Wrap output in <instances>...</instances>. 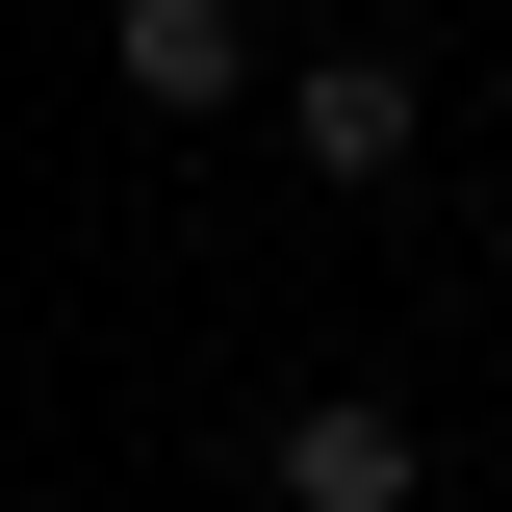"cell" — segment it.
<instances>
[{
	"instance_id": "7a4b0ae2",
	"label": "cell",
	"mask_w": 512,
	"mask_h": 512,
	"mask_svg": "<svg viewBox=\"0 0 512 512\" xmlns=\"http://www.w3.org/2000/svg\"><path fill=\"white\" fill-rule=\"evenodd\" d=\"M282 154H308V180H410V154H436V103H410V52H308V77H282Z\"/></svg>"
},
{
	"instance_id": "3957f363",
	"label": "cell",
	"mask_w": 512,
	"mask_h": 512,
	"mask_svg": "<svg viewBox=\"0 0 512 512\" xmlns=\"http://www.w3.org/2000/svg\"><path fill=\"white\" fill-rule=\"evenodd\" d=\"M256 461H282V512H410V487H436V436H410L384 384H308V410H282Z\"/></svg>"
},
{
	"instance_id": "6da1fadb",
	"label": "cell",
	"mask_w": 512,
	"mask_h": 512,
	"mask_svg": "<svg viewBox=\"0 0 512 512\" xmlns=\"http://www.w3.org/2000/svg\"><path fill=\"white\" fill-rule=\"evenodd\" d=\"M103 77H128L154 128H231V103H256V0H103Z\"/></svg>"
}]
</instances>
